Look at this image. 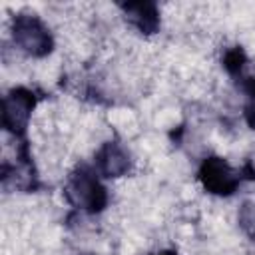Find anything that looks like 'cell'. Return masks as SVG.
<instances>
[{
    "instance_id": "8",
    "label": "cell",
    "mask_w": 255,
    "mask_h": 255,
    "mask_svg": "<svg viewBox=\"0 0 255 255\" xmlns=\"http://www.w3.org/2000/svg\"><path fill=\"white\" fill-rule=\"evenodd\" d=\"M155 255H177V253H173V251H161V253H155Z\"/></svg>"
},
{
    "instance_id": "3",
    "label": "cell",
    "mask_w": 255,
    "mask_h": 255,
    "mask_svg": "<svg viewBox=\"0 0 255 255\" xmlns=\"http://www.w3.org/2000/svg\"><path fill=\"white\" fill-rule=\"evenodd\" d=\"M36 96L28 88H14L2 100V126L14 135H22L30 122Z\"/></svg>"
},
{
    "instance_id": "4",
    "label": "cell",
    "mask_w": 255,
    "mask_h": 255,
    "mask_svg": "<svg viewBox=\"0 0 255 255\" xmlns=\"http://www.w3.org/2000/svg\"><path fill=\"white\" fill-rule=\"evenodd\" d=\"M197 177L201 185L213 195H231L239 187V181H241V175L225 159L217 155L203 159Z\"/></svg>"
},
{
    "instance_id": "6",
    "label": "cell",
    "mask_w": 255,
    "mask_h": 255,
    "mask_svg": "<svg viewBox=\"0 0 255 255\" xmlns=\"http://www.w3.org/2000/svg\"><path fill=\"white\" fill-rule=\"evenodd\" d=\"M126 14V20L133 24L143 34H153L159 28V12L153 2H128L120 6Z\"/></svg>"
},
{
    "instance_id": "1",
    "label": "cell",
    "mask_w": 255,
    "mask_h": 255,
    "mask_svg": "<svg viewBox=\"0 0 255 255\" xmlns=\"http://www.w3.org/2000/svg\"><path fill=\"white\" fill-rule=\"evenodd\" d=\"M64 193L74 207L86 213H100L108 205L106 187L100 183L98 175L84 165H80L76 171L70 173Z\"/></svg>"
},
{
    "instance_id": "5",
    "label": "cell",
    "mask_w": 255,
    "mask_h": 255,
    "mask_svg": "<svg viewBox=\"0 0 255 255\" xmlns=\"http://www.w3.org/2000/svg\"><path fill=\"white\" fill-rule=\"evenodd\" d=\"M129 153L118 141H106L96 153V169L104 177H122L129 171Z\"/></svg>"
},
{
    "instance_id": "2",
    "label": "cell",
    "mask_w": 255,
    "mask_h": 255,
    "mask_svg": "<svg viewBox=\"0 0 255 255\" xmlns=\"http://www.w3.org/2000/svg\"><path fill=\"white\" fill-rule=\"evenodd\" d=\"M12 38L14 44L28 56L42 58L52 52L54 40L48 26L34 14H18L12 20Z\"/></svg>"
},
{
    "instance_id": "7",
    "label": "cell",
    "mask_w": 255,
    "mask_h": 255,
    "mask_svg": "<svg viewBox=\"0 0 255 255\" xmlns=\"http://www.w3.org/2000/svg\"><path fill=\"white\" fill-rule=\"evenodd\" d=\"M241 90L245 92V120L255 128V78H243Z\"/></svg>"
}]
</instances>
